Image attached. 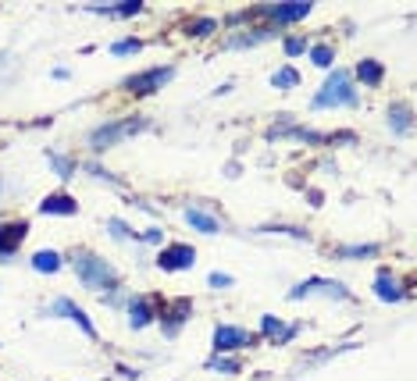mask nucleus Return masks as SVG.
Segmentation results:
<instances>
[{
	"instance_id": "obj_30",
	"label": "nucleus",
	"mask_w": 417,
	"mask_h": 381,
	"mask_svg": "<svg viewBox=\"0 0 417 381\" xmlns=\"http://www.w3.org/2000/svg\"><path fill=\"white\" fill-rule=\"evenodd\" d=\"M121 371V378H129V381H136L139 378V371H132V367H118Z\"/></svg>"
},
{
	"instance_id": "obj_8",
	"label": "nucleus",
	"mask_w": 417,
	"mask_h": 381,
	"mask_svg": "<svg viewBox=\"0 0 417 381\" xmlns=\"http://www.w3.org/2000/svg\"><path fill=\"white\" fill-rule=\"evenodd\" d=\"M29 236V221H11V225H0V260L11 257V253L22 246V239Z\"/></svg>"
},
{
	"instance_id": "obj_23",
	"label": "nucleus",
	"mask_w": 417,
	"mask_h": 381,
	"mask_svg": "<svg viewBox=\"0 0 417 381\" xmlns=\"http://www.w3.org/2000/svg\"><path fill=\"white\" fill-rule=\"evenodd\" d=\"M378 253V246H343V249H336V257H374Z\"/></svg>"
},
{
	"instance_id": "obj_26",
	"label": "nucleus",
	"mask_w": 417,
	"mask_h": 381,
	"mask_svg": "<svg viewBox=\"0 0 417 381\" xmlns=\"http://www.w3.org/2000/svg\"><path fill=\"white\" fill-rule=\"evenodd\" d=\"M111 50H114V54H139L143 43H139V39H121V43H114Z\"/></svg>"
},
{
	"instance_id": "obj_6",
	"label": "nucleus",
	"mask_w": 417,
	"mask_h": 381,
	"mask_svg": "<svg viewBox=\"0 0 417 381\" xmlns=\"http://www.w3.org/2000/svg\"><path fill=\"white\" fill-rule=\"evenodd\" d=\"M193 264H196V249L185 246V243L164 246L161 257H157V267H164V271H185V267H193Z\"/></svg>"
},
{
	"instance_id": "obj_27",
	"label": "nucleus",
	"mask_w": 417,
	"mask_h": 381,
	"mask_svg": "<svg viewBox=\"0 0 417 381\" xmlns=\"http://www.w3.org/2000/svg\"><path fill=\"white\" fill-rule=\"evenodd\" d=\"M307 50V39H300V36H289L285 39V54L289 57H296V54H303Z\"/></svg>"
},
{
	"instance_id": "obj_4",
	"label": "nucleus",
	"mask_w": 417,
	"mask_h": 381,
	"mask_svg": "<svg viewBox=\"0 0 417 381\" xmlns=\"http://www.w3.org/2000/svg\"><path fill=\"white\" fill-rule=\"evenodd\" d=\"M257 342V335H250L236 325H218L214 328V353L225 356V353H236V349H246V346H254Z\"/></svg>"
},
{
	"instance_id": "obj_19",
	"label": "nucleus",
	"mask_w": 417,
	"mask_h": 381,
	"mask_svg": "<svg viewBox=\"0 0 417 381\" xmlns=\"http://www.w3.org/2000/svg\"><path fill=\"white\" fill-rule=\"evenodd\" d=\"M93 11H100V14H121V18H132V14H139V11H143V4H139V0H125V4H118V8H93Z\"/></svg>"
},
{
	"instance_id": "obj_12",
	"label": "nucleus",
	"mask_w": 417,
	"mask_h": 381,
	"mask_svg": "<svg viewBox=\"0 0 417 381\" xmlns=\"http://www.w3.org/2000/svg\"><path fill=\"white\" fill-rule=\"evenodd\" d=\"M374 292H378V300H385V303H396V300H403V289H400V282L392 278L389 271H382L378 274V282H374Z\"/></svg>"
},
{
	"instance_id": "obj_20",
	"label": "nucleus",
	"mask_w": 417,
	"mask_h": 381,
	"mask_svg": "<svg viewBox=\"0 0 417 381\" xmlns=\"http://www.w3.org/2000/svg\"><path fill=\"white\" fill-rule=\"evenodd\" d=\"M261 335H267V338H282V317H275V313H264V321H261Z\"/></svg>"
},
{
	"instance_id": "obj_10",
	"label": "nucleus",
	"mask_w": 417,
	"mask_h": 381,
	"mask_svg": "<svg viewBox=\"0 0 417 381\" xmlns=\"http://www.w3.org/2000/svg\"><path fill=\"white\" fill-rule=\"evenodd\" d=\"M193 313V303L190 300H179L172 310H164V317H161V325H164V335L168 338H175L179 331H182V325H185V317Z\"/></svg>"
},
{
	"instance_id": "obj_29",
	"label": "nucleus",
	"mask_w": 417,
	"mask_h": 381,
	"mask_svg": "<svg viewBox=\"0 0 417 381\" xmlns=\"http://www.w3.org/2000/svg\"><path fill=\"white\" fill-rule=\"evenodd\" d=\"M108 228L114 231L118 239H125V236H136V231H129V225H125V221H118V218H111V221H108Z\"/></svg>"
},
{
	"instance_id": "obj_21",
	"label": "nucleus",
	"mask_w": 417,
	"mask_h": 381,
	"mask_svg": "<svg viewBox=\"0 0 417 381\" xmlns=\"http://www.w3.org/2000/svg\"><path fill=\"white\" fill-rule=\"evenodd\" d=\"M296 82H300V75L293 68H282V72L271 75V86H278V90H289V86H296Z\"/></svg>"
},
{
	"instance_id": "obj_11",
	"label": "nucleus",
	"mask_w": 417,
	"mask_h": 381,
	"mask_svg": "<svg viewBox=\"0 0 417 381\" xmlns=\"http://www.w3.org/2000/svg\"><path fill=\"white\" fill-rule=\"evenodd\" d=\"M39 214H79V203L68 193H50L39 203Z\"/></svg>"
},
{
	"instance_id": "obj_22",
	"label": "nucleus",
	"mask_w": 417,
	"mask_h": 381,
	"mask_svg": "<svg viewBox=\"0 0 417 381\" xmlns=\"http://www.w3.org/2000/svg\"><path fill=\"white\" fill-rule=\"evenodd\" d=\"M310 57H314V65H318V68H332V61H336V50L325 47V43H318L314 50H310Z\"/></svg>"
},
{
	"instance_id": "obj_31",
	"label": "nucleus",
	"mask_w": 417,
	"mask_h": 381,
	"mask_svg": "<svg viewBox=\"0 0 417 381\" xmlns=\"http://www.w3.org/2000/svg\"><path fill=\"white\" fill-rule=\"evenodd\" d=\"M143 239H147V243H161V231H157V228H150V231H147V236H143Z\"/></svg>"
},
{
	"instance_id": "obj_2",
	"label": "nucleus",
	"mask_w": 417,
	"mask_h": 381,
	"mask_svg": "<svg viewBox=\"0 0 417 381\" xmlns=\"http://www.w3.org/2000/svg\"><path fill=\"white\" fill-rule=\"evenodd\" d=\"M353 103H357V90L349 86V72H343V68H336V75L314 96V107H353Z\"/></svg>"
},
{
	"instance_id": "obj_17",
	"label": "nucleus",
	"mask_w": 417,
	"mask_h": 381,
	"mask_svg": "<svg viewBox=\"0 0 417 381\" xmlns=\"http://www.w3.org/2000/svg\"><path fill=\"white\" fill-rule=\"evenodd\" d=\"M32 267H36L39 274H47V271L54 274V271L61 267V253H54V249H39L36 257H32Z\"/></svg>"
},
{
	"instance_id": "obj_24",
	"label": "nucleus",
	"mask_w": 417,
	"mask_h": 381,
	"mask_svg": "<svg viewBox=\"0 0 417 381\" xmlns=\"http://www.w3.org/2000/svg\"><path fill=\"white\" fill-rule=\"evenodd\" d=\"M47 157H50V164L57 167V175H61V178H72V175H75V164H72V161L57 157V154H47Z\"/></svg>"
},
{
	"instance_id": "obj_14",
	"label": "nucleus",
	"mask_w": 417,
	"mask_h": 381,
	"mask_svg": "<svg viewBox=\"0 0 417 381\" xmlns=\"http://www.w3.org/2000/svg\"><path fill=\"white\" fill-rule=\"evenodd\" d=\"M185 221H190L196 231H203V236H214V231H218V221L211 214H203V210H196V207L185 210Z\"/></svg>"
},
{
	"instance_id": "obj_3",
	"label": "nucleus",
	"mask_w": 417,
	"mask_h": 381,
	"mask_svg": "<svg viewBox=\"0 0 417 381\" xmlns=\"http://www.w3.org/2000/svg\"><path fill=\"white\" fill-rule=\"evenodd\" d=\"M139 129H147V121H143V118L108 121V125H100V129L90 136V146H93V150H108V146H114L118 139H125L129 132H139Z\"/></svg>"
},
{
	"instance_id": "obj_1",
	"label": "nucleus",
	"mask_w": 417,
	"mask_h": 381,
	"mask_svg": "<svg viewBox=\"0 0 417 381\" xmlns=\"http://www.w3.org/2000/svg\"><path fill=\"white\" fill-rule=\"evenodd\" d=\"M75 271H79V278L86 282L90 289H118V274H114V267L108 264V260H100L96 253H86V249H79L75 253Z\"/></svg>"
},
{
	"instance_id": "obj_18",
	"label": "nucleus",
	"mask_w": 417,
	"mask_h": 381,
	"mask_svg": "<svg viewBox=\"0 0 417 381\" xmlns=\"http://www.w3.org/2000/svg\"><path fill=\"white\" fill-rule=\"evenodd\" d=\"M207 371H221V374H239L243 364L239 360H228V356H211L207 360Z\"/></svg>"
},
{
	"instance_id": "obj_13",
	"label": "nucleus",
	"mask_w": 417,
	"mask_h": 381,
	"mask_svg": "<svg viewBox=\"0 0 417 381\" xmlns=\"http://www.w3.org/2000/svg\"><path fill=\"white\" fill-rule=\"evenodd\" d=\"M154 321V307H150V300H143V296H139V300H132L129 303V325L139 331V328H147Z\"/></svg>"
},
{
	"instance_id": "obj_5",
	"label": "nucleus",
	"mask_w": 417,
	"mask_h": 381,
	"mask_svg": "<svg viewBox=\"0 0 417 381\" xmlns=\"http://www.w3.org/2000/svg\"><path fill=\"white\" fill-rule=\"evenodd\" d=\"M175 75V68H150V72H139L132 79H125V90L136 93V96H147V93H157L164 90V82Z\"/></svg>"
},
{
	"instance_id": "obj_28",
	"label": "nucleus",
	"mask_w": 417,
	"mask_h": 381,
	"mask_svg": "<svg viewBox=\"0 0 417 381\" xmlns=\"http://www.w3.org/2000/svg\"><path fill=\"white\" fill-rule=\"evenodd\" d=\"M207 282H211L214 289H228V285H232V274H221V271H211V278H207Z\"/></svg>"
},
{
	"instance_id": "obj_25",
	"label": "nucleus",
	"mask_w": 417,
	"mask_h": 381,
	"mask_svg": "<svg viewBox=\"0 0 417 381\" xmlns=\"http://www.w3.org/2000/svg\"><path fill=\"white\" fill-rule=\"evenodd\" d=\"M214 29H218L214 18H200V22H193V25H190V36H211Z\"/></svg>"
},
{
	"instance_id": "obj_9",
	"label": "nucleus",
	"mask_w": 417,
	"mask_h": 381,
	"mask_svg": "<svg viewBox=\"0 0 417 381\" xmlns=\"http://www.w3.org/2000/svg\"><path fill=\"white\" fill-rule=\"evenodd\" d=\"M47 313H65L68 321H75V325H79L82 331H86L90 338H96V328H93V321H90V317H86V310H79V307H75L72 300H54Z\"/></svg>"
},
{
	"instance_id": "obj_7",
	"label": "nucleus",
	"mask_w": 417,
	"mask_h": 381,
	"mask_svg": "<svg viewBox=\"0 0 417 381\" xmlns=\"http://www.w3.org/2000/svg\"><path fill=\"white\" fill-rule=\"evenodd\" d=\"M257 14H267L271 22L285 25V22H300V18H307V14H310V4H307V0H293V4H275V8H261Z\"/></svg>"
},
{
	"instance_id": "obj_15",
	"label": "nucleus",
	"mask_w": 417,
	"mask_h": 381,
	"mask_svg": "<svg viewBox=\"0 0 417 381\" xmlns=\"http://www.w3.org/2000/svg\"><path fill=\"white\" fill-rule=\"evenodd\" d=\"M382 65H378V61H360V65H357V79L364 82V86H378V82H382Z\"/></svg>"
},
{
	"instance_id": "obj_16",
	"label": "nucleus",
	"mask_w": 417,
	"mask_h": 381,
	"mask_svg": "<svg viewBox=\"0 0 417 381\" xmlns=\"http://www.w3.org/2000/svg\"><path fill=\"white\" fill-rule=\"evenodd\" d=\"M389 125H392V132H410V107L407 103H396V107H389Z\"/></svg>"
}]
</instances>
